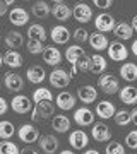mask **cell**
Wrapping results in <instances>:
<instances>
[{"instance_id":"cell-16","label":"cell","mask_w":137,"mask_h":154,"mask_svg":"<svg viewBox=\"0 0 137 154\" xmlns=\"http://www.w3.org/2000/svg\"><path fill=\"white\" fill-rule=\"evenodd\" d=\"M77 99L84 105H91L98 99V89L91 86V84L81 86V88H77Z\"/></svg>"},{"instance_id":"cell-52","label":"cell","mask_w":137,"mask_h":154,"mask_svg":"<svg viewBox=\"0 0 137 154\" xmlns=\"http://www.w3.org/2000/svg\"><path fill=\"white\" fill-rule=\"evenodd\" d=\"M0 41H2V36H0Z\"/></svg>"},{"instance_id":"cell-26","label":"cell","mask_w":137,"mask_h":154,"mask_svg":"<svg viewBox=\"0 0 137 154\" xmlns=\"http://www.w3.org/2000/svg\"><path fill=\"white\" fill-rule=\"evenodd\" d=\"M88 41H89V45H91V48H93L94 51L106 50V48H108V45H110L108 38H106L104 34L98 33V31H94V33L89 34V39H88Z\"/></svg>"},{"instance_id":"cell-10","label":"cell","mask_w":137,"mask_h":154,"mask_svg":"<svg viewBox=\"0 0 137 154\" xmlns=\"http://www.w3.org/2000/svg\"><path fill=\"white\" fill-rule=\"evenodd\" d=\"M38 146L41 147L45 154H55L60 147V142L58 139L55 137L53 134H45V135H39L38 139Z\"/></svg>"},{"instance_id":"cell-47","label":"cell","mask_w":137,"mask_h":154,"mask_svg":"<svg viewBox=\"0 0 137 154\" xmlns=\"http://www.w3.org/2000/svg\"><path fill=\"white\" fill-rule=\"evenodd\" d=\"M130 26H132V29H134V33H137V16H134V19H132V22H130Z\"/></svg>"},{"instance_id":"cell-29","label":"cell","mask_w":137,"mask_h":154,"mask_svg":"<svg viewBox=\"0 0 137 154\" xmlns=\"http://www.w3.org/2000/svg\"><path fill=\"white\" fill-rule=\"evenodd\" d=\"M113 34H115L118 39H123V41H127V39H130V38H132V34H134V29H132L130 22L120 21V22H117V24H115Z\"/></svg>"},{"instance_id":"cell-38","label":"cell","mask_w":137,"mask_h":154,"mask_svg":"<svg viewBox=\"0 0 137 154\" xmlns=\"http://www.w3.org/2000/svg\"><path fill=\"white\" fill-rule=\"evenodd\" d=\"M26 46H27V51H29L31 55H41L43 50H45L43 43H41V41H36V39H27Z\"/></svg>"},{"instance_id":"cell-25","label":"cell","mask_w":137,"mask_h":154,"mask_svg":"<svg viewBox=\"0 0 137 154\" xmlns=\"http://www.w3.org/2000/svg\"><path fill=\"white\" fill-rule=\"evenodd\" d=\"M106 67H108V62H106V58L103 55L94 53L91 57V67H89V72L91 74H94V75H103L104 70H106Z\"/></svg>"},{"instance_id":"cell-30","label":"cell","mask_w":137,"mask_h":154,"mask_svg":"<svg viewBox=\"0 0 137 154\" xmlns=\"http://www.w3.org/2000/svg\"><path fill=\"white\" fill-rule=\"evenodd\" d=\"M4 63L11 69H19L22 67V55L17 50H7L4 53Z\"/></svg>"},{"instance_id":"cell-42","label":"cell","mask_w":137,"mask_h":154,"mask_svg":"<svg viewBox=\"0 0 137 154\" xmlns=\"http://www.w3.org/2000/svg\"><path fill=\"white\" fill-rule=\"evenodd\" d=\"M93 4L96 7H99V9H110V7L113 5V2H111V0H94Z\"/></svg>"},{"instance_id":"cell-12","label":"cell","mask_w":137,"mask_h":154,"mask_svg":"<svg viewBox=\"0 0 137 154\" xmlns=\"http://www.w3.org/2000/svg\"><path fill=\"white\" fill-rule=\"evenodd\" d=\"M74 122L79 127H89L94 123V111L89 110L88 106H81L74 111Z\"/></svg>"},{"instance_id":"cell-15","label":"cell","mask_w":137,"mask_h":154,"mask_svg":"<svg viewBox=\"0 0 137 154\" xmlns=\"http://www.w3.org/2000/svg\"><path fill=\"white\" fill-rule=\"evenodd\" d=\"M50 38H51V41H53L55 45H65V43H69V39L72 38V34H70V31H69V28H65L64 24H57V26H53L51 31H50Z\"/></svg>"},{"instance_id":"cell-49","label":"cell","mask_w":137,"mask_h":154,"mask_svg":"<svg viewBox=\"0 0 137 154\" xmlns=\"http://www.w3.org/2000/svg\"><path fill=\"white\" fill-rule=\"evenodd\" d=\"M82 154H99V152L96 151V149H88V151H84Z\"/></svg>"},{"instance_id":"cell-48","label":"cell","mask_w":137,"mask_h":154,"mask_svg":"<svg viewBox=\"0 0 137 154\" xmlns=\"http://www.w3.org/2000/svg\"><path fill=\"white\" fill-rule=\"evenodd\" d=\"M130 48H132V53L137 57V39H134V41H132V46H130Z\"/></svg>"},{"instance_id":"cell-46","label":"cell","mask_w":137,"mask_h":154,"mask_svg":"<svg viewBox=\"0 0 137 154\" xmlns=\"http://www.w3.org/2000/svg\"><path fill=\"white\" fill-rule=\"evenodd\" d=\"M7 7H9V5H7L5 2H0V17L7 14Z\"/></svg>"},{"instance_id":"cell-21","label":"cell","mask_w":137,"mask_h":154,"mask_svg":"<svg viewBox=\"0 0 137 154\" xmlns=\"http://www.w3.org/2000/svg\"><path fill=\"white\" fill-rule=\"evenodd\" d=\"M51 128L57 134L69 132L70 130V120H69V116H65L64 113H58V115L51 116Z\"/></svg>"},{"instance_id":"cell-50","label":"cell","mask_w":137,"mask_h":154,"mask_svg":"<svg viewBox=\"0 0 137 154\" xmlns=\"http://www.w3.org/2000/svg\"><path fill=\"white\" fill-rule=\"evenodd\" d=\"M58 154H76L74 151H69V149H64V151H60Z\"/></svg>"},{"instance_id":"cell-51","label":"cell","mask_w":137,"mask_h":154,"mask_svg":"<svg viewBox=\"0 0 137 154\" xmlns=\"http://www.w3.org/2000/svg\"><path fill=\"white\" fill-rule=\"evenodd\" d=\"M2 63H4V55H0V67H2Z\"/></svg>"},{"instance_id":"cell-3","label":"cell","mask_w":137,"mask_h":154,"mask_svg":"<svg viewBox=\"0 0 137 154\" xmlns=\"http://www.w3.org/2000/svg\"><path fill=\"white\" fill-rule=\"evenodd\" d=\"M48 81L53 88L64 89V88H67L69 82L72 81V75H70V72L64 70V69H53V70L48 74Z\"/></svg>"},{"instance_id":"cell-6","label":"cell","mask_w":137,"mask_h":154,"mask_svg":"<svg viewBox=\"0 0 137 154\" xmlns=\"http://www.w3.org/2000/svg\"><path fill=\"white\" fill-rule=\"evenodd\" d=\"M55 115V105L53 101H41L38 105H34L33 111H31V120L38 122L39 118H50Z\"/></svg>"},{"instance_id":"cell-39","label":"cell","mask_w":137,"mask_h":154,"mask_svg":"<svg viewBox=\"0 0 137 154\" xmlns=\"http://www.w3.org/2000/svg\"><path fill=\"white\" fill-rule=\"evenodd\" d=\"M72 38L76 39L77 43H86L89 39V33H88V29H84V28H77L74 33H72Z\"/></svg>"},{"instance_id":"cell-36","label":"cell","mask_w":137,"mask_h":154,"mask_svg":"<svg viewBox=\"0 0 137 154\" xmlns=\"http://www.w3.org/2000/svg\"><path fill=\"white\" fill-rule=\"evenodd\" d=\"M0 154H21V149L12 140H0Z\"/></svg>"},{"instance_id":"cell-8","label":"cell","mask_w":137,"mask_h":154,"mask_svg":"<svg viewBox=\"0 0 137 154\" xmlns=\"http://www.w3.org/2000/svg\"><path fill=\"white\" fill-rule=\"evenodd\" d=\"M106 53H108L110 60L123 62V60H127V57H129V50H127V46L122 43V41H110L108 48H106Z\"/></svg>"},{"instance_id":"cell-7","label":"cell","mask_w":137,"mask_h":154,"mask_svg":"<svg viewBox=\"0 0 137 154\" xmlns=\"http://www.w3.org/2000/svg\"><path fill=\"white\" fill-rule=\"evenodd\" d=\"M17 137L24 144H33L39 139V130L33 123H22L19 127V130H17Z\"/></svg>"},{"instance_id":"cell-34","label":"cell","mask_w":137,"mask_h":154,"mask_svg":"<svg viewBox=\"0 0 137 154\" xmlns=\"http://www.w3.org/2000/svg\"><path fill=\"white\" fill-rule=\"evenodd\" d=\"M33 103L34 105H38V103H41V101H53V94H51V91L46 88H38L34 89L33 93Z\"/></svg>"},{"instance_id":"cell-18","label":"cell","mask_w":137,"mask_h":154,"mask_svg":"<svg viewBox=\"0 0 137 154\" xmlns=\"http://www.w3.org/2000/svg\"><path fill=\"white\" fill-rule=\"evenodd\" d=\"M76 103H77V96H74V94L69 93V91H62V93H58L57 98H55V105L64 111L72 110V108L76 106Z\"/></svg>"},{"instance_id":"cell-45","label":"cell","mask_w":137,"mask_h":154,"mask_svg":"<svg viewBox=\"0 0 137 154\" xmlns=\"http://www.w3.org/2000/svg\"><path fill=\"white\" fill-rule=\"evenodd\" d=\"M130 120H132V123H134V125L137 127V106L130 111Z\"/></svg>"},{"instance_id":"cell-5","label":"cell","mask_w":137,"mask_h":154,"mask_svg":"<svg viewBox=\"0 0 137 154\" xmlns=\"http://www.w3.org/2000/svg\"><path fill=\"white\" fill-rule=\"evenodd\" d=\"M94 22V28H96V31L98 33H110V31H113L115 29V17L111 16V14H106V12H101V14H98V16L93 19Z\"/></svg>"},{"instance_id":"cell-32","label":"cell","mask_w":137,"mask_h":154,"mask_svg":"<svg viewBox=\"0 0 137 154\" xmlns=\"http://www.w3.org/2000/svg\"><path fill=\"white\" fill-rule=\"evenodd\" d=\"M120 77L127 82H134L137 81V65L134 62H125L120 67Z\"/></svg>"},{"instance_id":"cell-43","label":"cell","mask_w":137,"mask_h":154,"mask_svg":"<svg viewBox=\"0 0 137 154\" xmlns=\"http://www.w3.org/2000/svg\"><path fill=\"white\" fill-rule=\"evenodd\" d=\"M7 110H9V103H7L5 98H2V96H0V116L5 115Z\"/></svg>"},{"instance_id":"cell-31","label":"cell","mask_w":137,"mask_h":154,"mask_svg":"<svg viewBox=\"0 0 137 154\" xmlns=\"http://www.w3.org/2000/svg\"><path fill=\"white\" fill-rule=\"evenodd\" d=\"M4 41H5V45L9 46V50H17L24 45V36H22V33H19V31H9V33L5 34Z\"/></svg>"},{"instance_id":"cell-33","label":"cell","mask_w":137,"mask_h":154,"mask_svg":"<svg viewBox=\"0 0 137 154\" xmlns=\"http://www.w3.org/2000/svg\"><path fill=\"white\" fill-rule=\"evenodd\" d=\"M16 127L14 123L9 120H0V139L2 140H11V137H14L16 134Z\"/></svg>"},{"instance_id":"cell-13","label":"cell","mask_w":137,"mask_h":154,"mask_svg":"<svg viewBox=\"0 0 137 154\" xmlns=\"http://www.w3.org/2000/svg\"><path fill=\"white\" fill-rule=\"evenodd\" d=\"M91 137L96 140V142H110L111 139V130L110 127L103 122H96L93 123V128H91Z\"/></svg>"},{"instance_id":"cell-27","label":"cell","mask_w":137,"mask_h":154,"mask_svg":"<svg viewBox=\"0 0 137 154\" xmlns=\"http://www.w3.org/2000/svg\"><path fill=\"white\" fill-rule=\"evenodd\" d=\"M31 12H33V16L36 19H46L51 14V5H50L48 2H45V0H38V2L33 4Z\"/></svg>"},{"instance_id":"cell-17","label":"cell","mask_w":137,"mask_h":154,"mask_svg":"<svg viewBox=\"0 0 137 154\" xmlns=\"http://www.w3.org/2000/svg\"><path fill=\"white\" fill-rule=\"evenodd\" d=\"M43 60L46 65H51V67H57L62 63V58H64V55H62V51L58 48H55V45H50V46H45L43 50Z\"/></svg>"},{"instance_id":"cell-41","label":"cell","mask_w":137,"mask_h":154,"mask_svg":"<svg viewBox=\"0 0 137 154\" xmlns=\"http://www.w3.org/2000/svg\"><path fill=\"white\" fill-rule=\"evenodd\" d=\"M77 70H81V72H89V67H91V57L86 55V57H82L81 60L77 62Z\"/></svg>"},{"instance_id":"cell-22","label":"cell","mask_w":137,"mask_h":154,"mask_svg":"<svg viewBox=\"0 0 137 154\" xmlns=\"http://www.w3.org/2000/svg\"><path fill=\"white\" fill-rule=\"evenodd\" d=\"M26 77L31 84H41L46 79V72L41 65H31L26 69Z\"/></svg>"},{"instance_id":"cell-11","label":"cell","mask_w":137,"mask_h":154,"mask_svg":"<svg viewBox=\"0 0 137 154\" xmlns=\"http://www.w3.org/2000/svg\"><path fill=\"white\" fill-rule=\"evenodd\" d=\"M51 16L60 22H65L72 17V9L67 5L64 0H55L51 5Z\"/></svg>"},{"instance_id":"cell-53","label":"cell","mask_w":137,"mask_h":154,"mask_svg":"<svg viewBox=\"0 0 137 154\" xmlns=\"http://www.w3.org/2000/svg\"><path fill=\"white\" fill-rule=\"evenodd\" d=\"M0 84H2V82H0Z\"/></svg>"},{"instance_id":"cell-44","label":"cell","mask_w":137,"mask_h":154,"mask_svg":"<svg viewBox=\"0 0 137 154\" xmlns=\"http://www.w3.org/2000/svg\"><path fill=\"white\" fill-rule=\"evenodd\" d=\"M21 154H39V151H36V149L31 147V146H27V147L21 149Z\"/></svg>"},{"instance_id":"cell-37","label":"cell","mask_w":137,"mask_h":154,"mask_svg":"<svg viewBox=\"0 0 137 154\" xmlns=\"http://www.w3.org/2000/svg\"><path fill=\"white\" fill-rule=\"evenodd\" d=\"M104 154H125V147H123V144L117 142V140H111L110 144H106Z\"/></svg>"},{"instance_id":"cell-19","label":"cell","mask_w":137,"mask_h":154,"mask_svg":"<svg viewBox=\"0 0 137 154\" xmlns=\"http://www.w3.org/2000/svg\"><path fill=\"white\" fill-rule=\"evenodd\" d=\"M9 21L11 24L21 28V26H26L27 21H29V14L24 7H14L11 12H9Z\"/></svg>"},{"instance_id":"cell-28","label":"cell","mask_w":137,"mask_h":154,"mask_svg":"<svg viewBox=\"0 0 137 154\" xmlns=\"http://www.w3.org/2000/svg\"><path fill=\"white\" fill-rule=\"evenodd\" d=\"M46 38H48L46 29H45L39 22L29 24V28H27V39H36V41H41V43H43Z\"/></svg>"},{"instance_id":"cell-40","label":"cell","mask_w":137,"mask_h":154,"mask_svg":"<svg viewBox=\"0 0 137 154\" xmlns=\"http://www.w3.org/2000/svg\"><path fill=\"white\" fill-rule=\"evenodd\" d=\"M125 146L132 151H137V130H132L125 135Z\"/></svg>"},{"instance_id":"cell-1","label":"cell","mask_w":137,"mask_h":154,"mask_svg":"<svg viewBox=\"0 0 137 154\" xmlns=\"http://www.w3.org/2000/svg\"><path fill=\"white\" fill-rule=\"evenodd\" d=\"M98 88L103 91L104 94H117L120 91V81L117 79L113 74H103V75H99L98 79Z\"/></svg>"},{"instance_id":"cell-35","label":"cell","mask_w":137,"mask_h":154,"mask_svg":"<svg viewBox=\"0 0 137 154\" xmlns=\"http://www.w3.org/2000/svg\"><path fill=\"white\" fill-rule=\"evenodd\" d=\"M113 120L118 127H127L129 123H132L130 120V111L129 110H117L115 116H113Z\"/></svg>"},{"instance_id":"cell-24","label":"cell","mask_w":137,"mask_h":154,"mask_svg":"<svg viewBox=\"0 0 137 154\" xmlns=\"http://www.w3.org/2000/svg\"><path fill=\"white\" fill-rule=\"evenodd\" d=\"M117 113V108L115 105L111 103V101H99L98 105H96V115L99 118H103V120H108V118H113Z\"/></svg>"},{"instance_id":"cell-9","label":"cell","mask_w":137,"mask_h":154,"mask_svg":"<svg viewBox=\"0 0 137 154\" xmlns=\"http://www.w3.org/2000/svg\"><path fill=\"white\" fill-rule=\"evenodd\" d=\"M4 86L9 93H21L22 89H24V79L22 75L16 74V72H7L5 75H4Z\"/></svg>"},{"instance_id":"cell-20","label":"cell","mask_w":137,"mask_h":154,"mask_svg":"<svg viewBox=\"0 0 137 154\" xmlns=\"http://www.w3.org/2000/svg\"><path fill=\"white\" fill-rule=\"evenodd\" d=\"M118 98H120L122 103H125V105H137V88H134V86H123V88H120V91H118Z\"/></svg>"},{"instance_id":"cell-4","label":"cell","mask_w":137,"mask_h":154,"mask_svg":"<svg viewBox=\"0 0 137 154\" xmlns=\"http://www.w3.org/2000/svg\"><path fill=\"white\" fill-rule=\"evenodd\" d=\"M72 16H74V19L77 22L88 24V22L93 21V9L86 2H77L76 5L72 7Z\"/></svg>"},{"instance_id":"cell-23","label":"cell","mask_w":137,"mask_h":154,"mask_svg":"<svg viewBox=\"0 0 137 154\" xmlns=\"http://www.w3.org/2000/svg\"><path fill=\"white\" fill-rule=\"evenodd\" d=\"M86 55H88V53H86L84 48L79 46V45H72V46L65 48V58H67V62L70 63V67H76L77 62L81 60L82 57H86Z\"/></svg>"},{"instance_id":"cell-14","label":"cell","mask_w":137,"mask_h":154,"mask_svg":"<svg viewBox=\"0 0 137 154\" xmlns=\"http://www.w3.org/2000/svg\"><path fill=\"white\" fill-rule=\"evenodd\" d=\"M69 144L72 146V149L76 151H82L88 147L89 144V135L84 130H72L69 134Z\"/></svg>"},{"instance_id":"cell-2","label":"cell","mask_w":137,"mask_h":154,"mask_svg":"<svg viewBox=\"0 0 137 154\" xmlns=\"http://www.w3.org/2000/svg\"><path fill=\"white\" fill-rule=\"evenodd\" d=\"M11 108L17 115H27L29 111H33V99L24 96V94H16L11 101Z\"/></svg>"}]
</instances>
